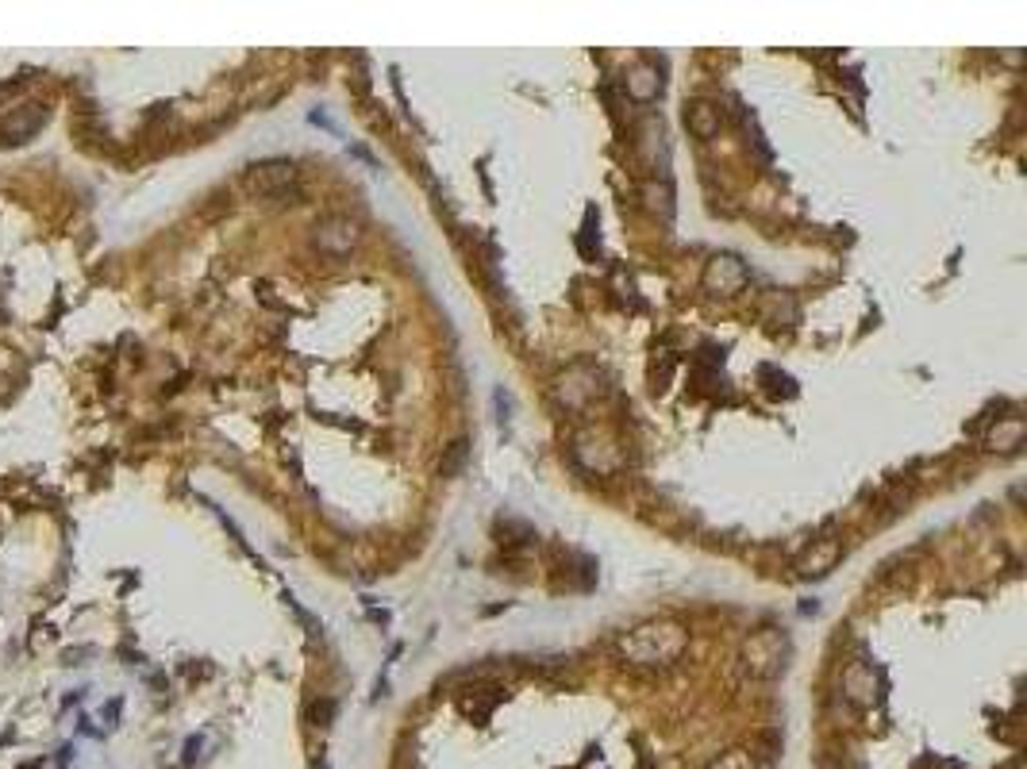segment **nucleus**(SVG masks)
Listing matches in <instances>:
<instances>
[{"label": "nucleus", "instance_id": "nucleus-3", "mask_svg": "<svg viewBox=\"0 0 1027 769\" xmlns=\"http://www.w3.org/2000/svg\"><path fill=\"white\" fill-rule=\"evenodd\" d=\"M316 247L327 254H351L358 247V224L347 216H331L324 224H316Z\"/></svg>", "mask_w": 1027, "mask_h": 769}, {"label": "nucleus", "instance_id": "nucleus-10", "mask_svg": "<svg viewBox=\"0 0 1027 769\" xmlns=\"http://www.w3.org/2000/svg\"><path fill=\"white\" fill-rule=\"evenodd\" d=\"M331 716H335V700H320V704L312 708V720H316V727H327V723H331Z\"/></svg>", "mask_w": 1027, "mask_h": 769}, {"label": "nucleus", "instance_id": "nucleus-4", "mask_svg": "<svg viewBox=\"0 0 1027 769\" xmlns=\"http://www.w3.org/2000/svg\"><path fill=\"white\" fill-rule=\"evenodd\" d=\"M747 266L739 262V258H731V254H724V258H712V266H708V273H704V281H708V289H716V293H739L743 285H747Z\"/></svg>", "mask_w": 1027, "mask_h": 769}, {"label": "nucleus", "instance_id": "nucleus-11", "mask_svg": "<svg viewBox=\"0 0 1027 769\" xmlns=\"http://www.w3.org/2000/svg\"><path fill=\"white\" fill-rule=\"evenodd\" d=\"M85 654H89V646H66V650H62V662H66V666H81L77 658H85Z\"/></svg>", "mask_w": 1027, "mask_h": 769}, {"label": "nucleus", "instance_id": "nucleus-12", "mask_svg": "<svg viewBox=\"0 0 1027 769\" xmlns=\"http://www.w3.org/2000/svg\"><path fill=\"white\" fill-rule=\"evenodd\" d=\"M197 750H201V739H189V746H185V762H197Z\"/></svg>", "mask_w": 1027, "mask_h": 769}, {"label": "nucleus", "instance_id": "nucleus-6", "mask_svg": "<svg viewBox=\"0 0 1027 769\" xmlns=\"http://www.w3.org/2000/svg\"><path fill=\"white\" fill-rule=\"evenodd\" d=\"M685 124H689V131H693L697 139H716V135H720V124H724L720 104H712V100H693V104L685 108Z\"/></svg>", "mask_w": 1027, "mask_h": 769}, {"label": "nucleus", "instance_id": "nucleus-7", "mask_svg": "<svg viewBox=\"0 0 1027 769\" xmlns=\"http://www.w3.org/2000/svg\"><path fill=\"white\" fill-rule=\"evenodd\" d=\"M627 93L635 100H654L662 93V81H658L651 70H635V74L627 77Z\"/></svg>", "mask_w": 1027, "mask_h": 769}, {"label": "nucleus", "instance_id": "nucleus-9", "mask_svg": "<svg viewBox=\"0 0 1027 769\" xmlns=\"http://www.w3.org/2000/svg\"><path fill=\"white\" fill-rule=\"evenodd\" d=\"M712 769H754V758L747 750H727L712 762Z\"/></svg>", "mask_w": 1027, "mask_h": 769}, {"label": "nucleus", "instance_id": "nucleus-5", "mask_svg": "<svg viewBox=\"0 0 1027 769\" xmlns=\"http://www.w3.org/2000/svg\"><path fill=\"white\" fill-rule=\"evenodd\" d=\"M43 124H47V108H39V104H20L16 112L4 116L0 127H4L8 143H24V139H31Z\"/></svg>", "mask_w": 1027, "mask_h": 769}, {"label": "nucleus", "instance_id": "nucleus-2", "mask_svg": "<svg viewBox=\"0 0 1027 769\" xmlns=\"http://www.w3.org/2000/svg\"><path fill=\"white\" fill-rule=\"evenodd\" d=\"M781 658H785V639L777 631H762V635H754L751 643H747V666L758 677H770V673L781 670L785 666Z\"/></svg>", "mask_w": 1027, "mask_h": 769}, {"label": "nucleus", "instance_id": "nucleus-8", "mask_svg": "<svg viewBox=\"0 0 1027 769\" xmlns=\"http://www.w3.org/2000/svg\"><path fill=\"white\" fill-rule=\"evenodd\" d=\"M462 462H466V443L458 439V443H451V447H447V454H443V462H439V473H443V477H454V473L462 470Z\"/></svg>", "mask_w": 1027, "mask_h": 769}, {"label": "nucleus", "instance_id": "nucleus-1", "mask_svg": "<svg viewBox=\"0 0 1027 769\" xmlns=\"http://www.w3.org/2000/svg\"><path fill=\"white\" fill-rule=\"evenodd\" d=\"M293 162H285V158H270V162H254L251 170L243 174V185L251 189V193H281V189H289L293 185Z\"/></svg>", "mask_w": 1027, "mask_h": 769}]
</instances>
